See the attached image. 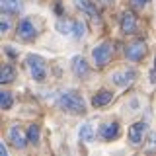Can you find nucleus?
<instances>
[{"mask_svg": "<svg viewBox=\"0 0 156 156\" xmlns=\"http://www.w3.org/2000/svg\"><path fill=\"white\" fill-rule=\"evenodd\" d=\"M58 107L68 111V113H84L86 111V101L78 92L68 90L65 94H61V98H58Z\"/></svg>", "mask_w": 156, "mask_h": 156, "instance_id": "1", "label": "nucleus"}, {"mask_svg": "<svg viewBox=\"0 0 156 156\" xmlns=\"http://www.w3.org/2000/svg\"><path fill=\"white\" fill-rule=\"evenodd\" d=\"M27 68L31 72V78L37 82H43L47 78V65L39 55H29L27 57Z\"/></svg>", "mask_w": 156, "mask_h": 156, "instance_id": "2", "label": "nucleus"}, {"mask_svg": "<svg viewBox=\"0 0 156 156\" xmlns=\"http://www.w3.org/2000/svg\"><path fill=\"white\" fill-rule=\"evenodd\" d=\"M111 53H113V45L105 41V43H101L100 47H96L94 51H92V58H94V62L98 66H104V65L109 62Z\"/></svg>", "mask_w": 156, "mask_h": 156, "instance_id": "3", "label": "nucleus"}, {"mask_svg": "<svg viewBox=\"0 0 156 156\" xmlns=\"http://www.w3.org/2000/svg\"><path fill=\"white\" fill-rule=\"evenodd\" d=\"M125 55H127V58H129V61H140V58L146 55V43L143 41V39H139V41L127 45Z\"/></svg>", "mask_w": 156, "mask_h": 156, "instance_id": "4", "label": "nucleus"}, {"mask_svg": "<svg viewBox=\"0 0 156 156\" xmlns=\"http://www.w3.org/2000/svg\"><path fill=\"white\" fill-rule=\"evenodd\" d=\"M144 133H146V123L144 121H136L129 127V140L131 144H140L144 139Z\"/></svg>", "mask_w": 156, "mask_h": 156, "instance_id": "5", "label": "nucleus"}, {"mask_svg": "<svg viewBox=\"0 0 156 156\" xmlns=\"http://www.w3.org/2000/svg\"><path fill=\"white\" fill-rule=\"evenodd\" d=\"M119 26H121V31L125 33H135L136 31V16L133 12H123L121 14V22H119Z\"/></svg>", "mask_w": 156, "mask_h": 156, "instance_id": "6", "label": "nucleus"}, {"mask_svg": "<svg viewBox=\"0 0 156 156\" xmlns=\"http://www.w3.org/2000/svg\"><path fill=\"white\" fill-rule=\"evenodd\" d=\"M8 136H10V143H12L16 148H26V144H27V140L29 139H26L23 136V133H22V129H20V125H14V127H10V133H8Z\"/></svg>", "mask_w": 156, "mask_h": 156, "instance_id": "7", "label": "nucleus"}, {"mask_svg": "<svg viewBox=\"0 0 156 156\" xmlns=\"http://www.w3.org/2000/svg\"><path fill=\"white\" fill-rule=\"evenodd\" d=\"M18 33H20V37L22 39H33L37 35V29L35 26H33V22H29V20H22L20 22V26H18Z\"/></svg>", "mask_w": 156, "mask_h": 156, "instance_id": "8", "label": "nucleus"}, {"mask_svg": "<svg viewBox=\"0 0 156 156\" xmlns=\"http://www.w3.org/2000/svg\"><path fill=\"white\" fill-rule=\"evenodd\" d=\"M133 78H135V70H121V72H113L111 80L117 86H127L133 82Z\"/></svg>", "mask_w": 156, "mask_h": 156, "instance_id": "9", "label": "nucleus"}, {"mask_svg": "<svg viewBox=\"0 0 156 156\" xmlns=\"http://www.w3.org/2000/svg\"><path fill=\"white\" fill-rule=\"evenodd\" d=\"M111 100H113V94H111L109 90H100L94 98H92V105H94V107H101V105L109 104Z\"/></svg>", "mask_w": 156, "mask_h": 156, "instance_id": "10", "label": "nucleus"}, {"mask_svg": "<svg viewBox=\"0 0 156 156\" xmlns=\"http://www.w3.org/2000/svg\"><path fill=\"white\" fill-rule=\"evenodd\" d=\"M74 4H76V8H78V10L86 12L92 20H98V10L94 8V4H92L90 0H74Z\"/></svg>", "mask_w": 156, "mask_h": 156, "instance_id": "11", "label": "nucleus"}, {"mask_svg": "<svg viewBox=\"0 0 156 156\" xmlns=\"http://www.w3.org/2000/svg\"><path fill=\"white\" fill-rule=\"evenodd\" d=\"M72 72L76 76H86L88 74V62L82 57H74L72 58Z\"/></svg>", "mask_w": 156, "mask_h": 156, "instance_id": "12", "label": "nucleus"}, {"mask_svg": "<svg viewBox=\"0 0 156 156\" xmlns=\"http://www.w3.org/2000/svg\"><path fill=\"white\" fill-rule=\"evenodd\" d=\"M101 136H104L105 140L117 139V136H119V125L117 123H105L101 127Z\"/></svg>", "mask_w": 156, "mask_h": 156, "instance_id": "13", "label": "nucleus"}, {"mask_svg": "<svg viewBox=\"0 0 156 156\" xmlns=\"http://www.w3.org/2000/svg\"><path fill=\"white\" fill-rule=\"evenodd\" d=\"M78 136H80L82 143H92V140H94V129H92V125L84 123L80 127V131H78Z\"/></svg>", "mask_w": 156, "mask_h": 156, "instance_id": "14", "label": "nucleus"}, {"mask_svg": "<svg viewBox=\"0 0 156 156\" xmlns=\"http://www.w3.org/2000/svg\"><path fill=\"white\" fill-rule=\"evenodd\" d=\"M14 78H16V70H14V66L12 65H4L2 72H0V82H2V84H10Z\"/></svg>", "mask_w": 156, "mask_h": 156, "instance_id": "15", "label": "nucleus"}, {"mask_svg": "<svg viewBox=\"0 0 156 156\" xmlns=\"http://www.w3.org/2000/svg\"><path fill=\"white\" fill-rule=\"evenodd\" d=\"M57 29L62 35H72V29H74V20H58L57 22Z\"/></svg>", "mask_w": 156, "mask_h": 156, "instance_id": "16", "label": "nucleus"}, {"mask_svg": "<svg viewBox=\"0 0 156 156\" xmlns=\"http://www.w3.org/2000/svg\"><path fill=\"white\" fill-rule=\"evenodd\" d=\"M2 12L18 14L20 12V0H2Z\"/></svg>", "mask_w": 156, "mask_h": 156, "instance_id": "17", "label": "nucleus"}, {"mask_svg": "<svg viewBox=\"0 0 156 156\" xmlns=\"http://www.w3.org/2000/svg\"><path fill=\"white\" fill-rule=\"evenodd\" d=\"M39 127L37 125H29V129H27V139H29V143L31 144H37L39 143Z\"/></svg>", "mask_w": 156, "mask_h": 156, "instance_id": "18", "label": "nucleus"}, {"mask_svg": "<svg viewBox=\"0 0 156 156\" xmlns=\"http://www.w3.org/2000/svg\"><path fill=\"white\" fill-rule=\"evenodd\" d=\"M12 104H14L12 94H10V92H2V94H0V107H2V109H10Z\"/></svg>", "mask_w": 156, "mask_h": 156, "instance_id": "19", "label": "nucleus"}, {"mask_svg": "<svg viewBox=\"0 0 156 156\" xmlns=\"http://www.w3.org/2000/svg\"><path fill=\"white\" fill-rule=\"evenodd\" d=\"M84 33H86L84 22H80V20H74V29H72V35H74L76 39H80V37H84Z\"/></svg>", "mask_w": 156, "mask_h": 156, "instance_id": "20", "label": "nucleus"}, {"mask_svg": "<svg viewBox=\"0 0 156 156\" xmlns=\"http://www.w3.org/2000/svg\"><path fill=\"white\" fill-rule=\"evenodd\" d=\"M131 4H133L135 8H144L146 4H148V0H131Z\"/></svg>", "mask_w": 156, "mask_h": 156, "instance_id": "21", "label": "nucleus"}, {"mask_svg": "<svg viewBox=\"0 0 156 156\" xmlns=\"http://www.w3.org/2000/svg\"><path fill=\"white\" fill-rule=\"evenodd\" d=\"M8 27H10V23L6 22V20H2V23H0V29H2V33H6Z\"/></svg>", "mask_w": 156, "mask_h": 156, "instance_id": "22", "label": "nucleus"}, {"mask_svg": "<svg viewBox=\"0 0 156 156\" xmlns=\"http://www.w3.org/2000/svg\"><path fill=\"white\" fill-rule=\"evenodd\" d=\"M0 154H2V156H8V148H6V144H0Z\"/></svg>", "mask_w": 156, "mask_h": 156, "instance_id": "23", "label": "nucleus"}, {"mask_svg": "<svg viewBox=\"0 0 156 156\" xmlns=\"http://www.w3.org/2000/svg\"><path fill=\"white\" fill-rule=\"evenodd\" d=\"M104 2H105V4H113V0H104Z\"/></svg>", "mask_w": 156, "mask_h": 156, "instance_id": "24", "label": "nucleus"}, {"mask_svg": "<svg viewBox=\"0 0 156 156\" xmlns=\"http://www.w3.org/2000/svg\"><path fill=\"white\" fill-rule=\"evenodd\" d=\"M154 70H156V57H154Z\"/></svg>", "mask_w": 156, "mask_h": 156, "instance_id": "25", "label": "nucleus"}]
</instances>
